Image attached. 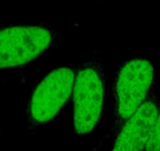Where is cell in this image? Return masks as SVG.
Masks as SVG:
<instances>
[{"label":"cell","instance_id":"obj_1","mask_svg":"<svg viewBox=\"0 0 160 151\" xmlns=\"http://www.w3.org/2000/svg\"><path fill=\"white\" fill-rule=\"evenodd\" d=\"M155 92L154 66L145 58L124 61L117 72L113 84L112 125L109 137L114 141L128 119Z\"/></svg>","mask_w":160,"mask_h":151},{"label":"cell","instance_id":"obj_2","mask_svg":"<svg viewBox=\"0 0 160 151\" xmlns=\"http://www.w3.org/2000/svg\"><path fill=\"white\" fill-rule=\"evenodd\" d=\"M106 84L103 62L98 57L85 60L75 69L72 122L79 136L91 134L103 117Z\"/></svg>","mask_w":160,"mask_h":151},{"label":"cell","instance_id":"obj_3","mask_svg":"<svg viewBox=\"0 0 160 151\" xmlns=\"http://www.w3.org/2000/svg\"><path fill=\"white\" fill-rule=\"evenodd\" d=\"M55 40V29L45 22L0 27V70L30 63L49 50Z\"/></svg>","mask_w":160,"mask_h":151},{"label":"cell","instance_id":"obj_4","mask_svg":"<svg viewBox=\"0 0 160 151\" xmlns=\"http://www.w3.org/2000/svg\"><path fill=\"white\" fill-rule=\"evenodd\" d=\"M74 80V69L60 66L51 70L34 86L26 107L29 133H37L55 119L71 97Z\"/></svg>","mask_w":160,"mask_h":151},{"label":"cell","instance_id":"obj_5","mask_svg":"<svg viewBox=\"0 0 160 151\" xmlns=\"http://www.w3.org/2000/svg\"><path fill=\"white\" fill-rule=\"evenodd\" d=\"M160 112V101L153 92L130 117L112 142L111 151H145Z\"/></svg>","mask_w":160,"mask_h":151},{"label":"cell","instance_id":"obj_6","mask_svg":"<svg viewBox=\"0 0 160 151\" xmlns=\"http://www.w3.org/2000/svg\"><path fill=\"white\" fill-rule=\"evenodd\" d=\"M145 151H160V112L156 118L151 137Z\"/></svg>","mask_w":160,"mask_h":151}]
</instances>
